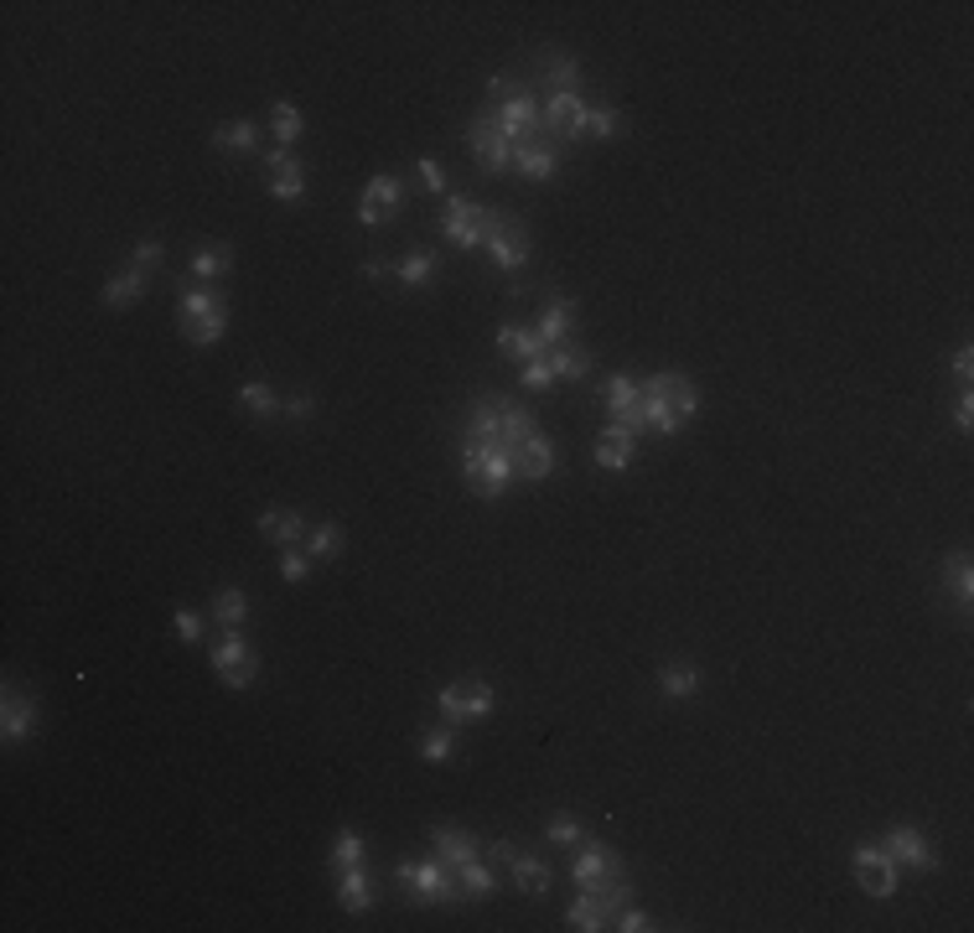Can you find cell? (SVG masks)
<instances>
[{
	"label": "cell",
	"instance_id": "11",
	"mask_svg": "<svg viewBox=\"0 0 974 933\" xmlns=\"http://www.w3.org/2000/svg\"><path fill=\"white\" fill-rule=\"evenodd\" d=\"M399 208H404V182H399L395 172H374L359 198V223L363 229H378L384 219H395Z\"/></svg>",
	"mask_w": 974,
	"mask_h": 933
},
{
	"label": "cell",
	"instance_id": "28",
	"mask_svg": "<svg viewBox=\"0 0 974 933\" xmlns=\"http://www.w3.org/2000/svg\"><path fill=\"white\" fill-rule=\"evenodd\" d=\"M508 882H514V893H524V897H544L555 876H550V866H544L539 855H524V851H518L514 861H508Z\"/></svg>",
	"mask_w": 974,
	"mask_h": 933
},
{
	"label": "cell",
	"instance_id": "49",
	"mask_svg": "<svg viewBox=\"0 0 974 933\" xmlns=\"http://www.w3.org/2000/svg\"><path fill=\"white\" fill-rule=\"evenodd\" d=\"M312 416H317V395H291V399H285V420L306 425Z\"/></svg>",
	"mask_w": 974,
	"mask_h": 933
},
{
	"label": "cell",
	"instance_id": "45",
	"mask_svg": "<svg viewBox=\"0 0 974 933\" xmlns=\"http://www.w3.org/2000/svg\"><path fill=\"white\" fill-rule=\"evenodd\" d=\"M161 259H166V249H161V238H140V244H136V255H130V270H140V276H156V270H161Z\"/></svg>",
	"mask_w": 974,
	"mask_h": 933
},
{
	"label": "cell",
	"instance_id": "51",
	"mask_svg": "<svg viewBox=\"0 0 974 933\" xmlns=\"http://www.w3.org/2000/svg\"><path fill=\"white\" fill-rule=\"evenodd\" d=\"M363 276H368V280H384V276H395V265H389L384 255H368V259H363Z\"/></svg>",
	"mask_w": 974,
	"mask_h": 933
},
{
	"label": "cell",
	"instance_id": "10",
	"mask_svg": "<svg viewBox=\"0 0 974 933\" xmlns=\"http://www.w3.org/2000/svg\"><path fill=\"white\" fill-rule=\"evenodd\" d=\"M850 876L860 882V893L866 897H892L896 882H902V866H896L881 845H860V851L850 855Z\"/></svg>",
	"mask_w": 974,
	"mask_h": 933
},
{
	"label": "cell",
	"instance_id": "5",
	"mask_svg": "<svg viewBox=\"0 0 974 933\" xmlns=\"http://www.w3.org/2000/svg\"><path fill=\"white\" fill-rule=\"evenodd\" d=\"M493 705H497L493 685L478 679V675H461L457 685H446V690L436 696V711L446 715V726H472V721H488Z\"/></svg>",
	"mask_w": 974,
	"mask_h": 933
},
{
	"label": "cell",
	"instance_id": "1",
	"mask_svg": "<svg viewBox=\"0 0 974 933\" xmlns=\"http://www.w3.org/2000/svg\"><path fill=\"white\" fill-rule=\"evenodd\" d=\"M529 436H539V420L514 395H478L461 420V482L478 498H503L518 477V457Z\"/></svg>",
	"mask_w": 974,
	"mask_h": 933
},
{
	"label": "cell",
	"instance_id": "36",
	"mask_svg": "<svg viewBox=\"0 0 974 933\" xmlns=\"http://www.w3.org/2000/svg\"><path fill=\"white\" fill-rule=\"evenodd\" d=\"M420 762H431V768H446V762H457V726H431V732L420 736Z\"/></svg>",
	"mask_w": 974,
	"mask_h": 933
},
{
	"label": "cell",
	"instance_id": "48",
	"mask_svg": "<svg viewBox=\"0 0 974 933\" xmlns=\"http://www.w3.org/2000/svg\"><path fill=\"white\" fill-rule=\"evenodd\" d=\"M612 929H622V933H648V929H658V923L643 913V908H633V902H627V908L612 918Z\"/></svg>",
	"mask_w": 974,
	"mask_h": 933
},
{
	"label": "cell",
	"instance_id": "9",
	"mask_svg": "<svg viewBox=\"0 0 974 933\" xmlns=\"http://www.w3.org/2000/svg\"><path fill=\"white\" fill-rule=\"evenodd\" d=\"M601 405H607V425H622V431H633V436L648 431V420H643V378L612 374L601 384Z\"/></svg>",
	"mask_w": 974,
	"mask_h": 933
},
{
	"label": "cell",
	"instance_id": "33",
	"mask_svg": "<svg viewBox=\"0 0 974 933\" xmlns=\"http://www.w3.org/2000/svg\"><path fill=\"white\" fill-rule=\"evenodd\" d=\"M550 473H555V441L539 431V436H529L524 457H518V477H524V482H544Z\"/></svg>",
	"mask_w": 974,
	"mask_h": 933
},
{
	"label": "cell",
	"instance_id": "14",
	"mask_svg": "<svg viewBox=\"0 0 974 933\" xmlns=\"http://www.w3.org/2000/svg\"><path fill=\"white\" fill-rule=\"evenodd\" d=\"M881 851L892 855L896 866H913V872H938V851L928 845V835L917 825H892L881 835Z\"/></svg>",
	"mask_w": 974,
	"mask_h": 933
},
{
	"label": "cell",
	"instance_id": "17",
	"mask_svg": "<svg viewBox=\"0 0 974 933\" xmlns=\"http://www.w3.org/2000/svg\"><path fill=\"white\" fill-rule=\"evenodd\" d=\"M560 156H565V151H560L550 136H529V140H518V145H514V166L529 182H550V177H555Z\"/></svg>",
	"mask_w": 974,
	"mask_h": 933
},
{
	"label": "cell",
	"instance_id": "20",
	"mask_svg": "<svg viewBox=\"0 0 974 933\" xmlns=\"http://www.w3.org/2000/svg\"><path fill=\"white\" fill-rule=\"evenodd\" d=\"M576 317H580L576 301L555 296L550 306H544V317L535 322V338L544 342V348H560V342H571V333H576Z\"/></svg>",
	"mask_w": 974,
	"mask_h": 933
},
{
	"label": "cell",
	"instance_id": "52",
	"mask_svg": "<svg viewBox=\"0 0 974 933\" xmlns=\"http://www.w3.org/2000/svg\"><path fill=\"white\" fill-rule=\"evenodd\" d=\"M954 378H959V384H970V378H974V353H970V348H959V353H954Z\"/></svg>",
	"mask_w": 974,
	"mask_h": 933
},
{
	"label": "cell",
	"instance_id": "13",
	"mask_svg": "<svg viewBox=\"0 0 974 933\" xmlns=\"http://www.w3.org/2000/svg\"><path fill=\"white\" fill-rule=\"evenodd\" d=\"M37 726H42L37 696H26L21 685H5V696H0V736H5V747L37 736Z\"/></svg>",
	"mask_w": 974,
	"mask_h": 933
},
{
	"label": "cell",
	"instance_id": "27",
	"mask_svg": "<svg viewBox=\"0 0 974 933\" xmlns=\"http://www.w3.org/2000/svg\"><path fill=\"white\" fill-rule=\"evenodd\" d=\"M145 291H151V276H140V270H120V276H109V280H104L99 301H104V306H109V312H125V306H136V301H145Z\"/></svg>",
	"mask_w": 974,
	"mask_h": 933
},
{
	"label": "cell",
	"instance_id": "15",
	"mask_svg": "<svg viewBox=\"0 0 974 933\" xmlns=\"http://www.w3.org/2000/svg\"><path fill=\"white\" fill-rule=\"evenodd\" d=\"M529 68H535V79L544 83V94L580 89V62H576V53H565V47H535V53H529Z\"/></svg>",
	"mask_w": 974,
	"mask_h": 933
},
{
	"label": "cell",
	"instance_id": "41",
	"mask_svg": "<svg viewBox=\"0 0 974 933\" xmlns=\"http://www.w3.org/2000/svg\"><path fill=\"white\" fill-rule=\"evenodd\" d=\"M172 628H177V638L187 649H198L202 638H208V617H202L198 607H177V613H172Z\"/></svg>",
	"mask_w": 974,
	"mask_h": 933
},
{
	"label": "cell",
	"instance_id": "44",
	"mask_svg": "<svg viewBox=\"0 0 974 933\" xmlns=\"http://www.w3.org/2000/svg\"><path fill=\"white\" fill-rule=\"evenodd\" d=\"M518 384H524L529 395H544V389H555V369H550V358H535V363H518Z\"/></svg>",
	"mask_w": 974,
	"mask_h": 933
},
{
	"label": "cell",
	"instance_id": "25",
	"mask_svg": "<svg viewBox=\"0 0 974 933\" xmlns=\"http://www.w3.org/2000/svg\"><path fill=\"white\" fill-rule=\"evenodd\" d=\"M208 617L219 622L223 633H244V622H249V596L239 586H219L213 602H208Z\"/></svg>",
	"mask_w": 974,
	"mask_h": 933
},
{
	"label": "cell",
	"instance_id": "31",
	"mask_svg": "<svg viewBox=\"0 0 974 933\" xmlns=\"http://www.w3.org/2000/svg\"><path fill=\"white\" fill-rule=\"evenodd\" d=\"M617 140L622 136V115H617L612 104H586L576 115V140Z\"/></svg>",
	"mask_w": 974,
	"mask_h": 933
},
{
	"label": "cell",
	"instance_id": "42",
	"mask_svg": "<svg viewBox=\"0 0 974 933\" xmlns=\"http://www.w3.org/2000/svg\"><path fill=\"white\" fill-rule=\"evenodd\" d=\"M544 840H550V845H560V851H571V845H580V840H586V825H580V819H571V815H555L550 825H544Z\"/></svg>",
	"mask_w": 974,
	"mask_h": 933
},
{
	"label": "cell",
	"instance_id": "30",
	"mask_svg": "<svg viewBox=\"0 0 974 933\" xmlns=\"http://www.w3.org/2000/svg\"><path fill=\"white\" fill-rule=\"evenodd\" d=\"M234 270V249L228 244H198L192 259H187V276L192 280H223Z\"/></svg>",
	"mask_w": 974,
	"mask_h": 933
},
{
	"label": "cell",
	"instance_id": "2",
	"mask_svg": "<svg viewBox=\"0 0 974 933\" xmlns=\"http://www.w3.org/2000/svg\"><path fill=\"white\" fill-rule=\"evenodd\" d=\"M503 208H482V202L461 198V193H446V208H441V234L451 238L457 249H488V238L503 229Z\"/></svg>",
	"mask_w": 974,
	"mask_h": 933
},
{
	"label": "cell",
	"instance_id": "4",
	"mask_svg": "<svg viewBox=\"0 0 974 933\" xmlns=\"http://www.w3.org/2000/svg\"><path fill=\"white\" fill-rule=\"evenodd\" d=\"M395 882H399V893L410 897V902H467V897H461L457 872H451L441 855H436V861H399Z\"/></svg>",
	"mask_w": 974,
	"mask_h": 933
},
{
	"label": "cell",
	"instance_id": "23",
	"mask_svg": "<svg viewBox=\"0 0 974 933\" xmlns=\"http://www.w3.org/2000/svg\"><path fill=\"white\" fill-rule=\"evenodd\" d=\"M565 923L576 933H597V929H612V908L601 902V893H576L565 902Z\"/></svg>",
	"mask_w": 974,
	"mask_h": 933
},
{
	"label": "cell",
	"instance_id": "16",
	"mask_svg": "<svg viewBox=\"0 0 974 933\" xmlns=\"http://www.w3.org/2000/svg\"><path fill=\"white\" fill-rule=\"evenodd\" d=\"M529 255H535V238H529V229H524V223L508 213V219H503V229L488 238V259H493L497 270H508V276H514V270H524V265H529Z\"/></svg>",
	"mask_w": 974,
	"mask_h": 933
},
{
	"label": "cell",
	"instance_id": "40",
	"mask_svg": "<svg viewBox=\"0 0 974 933\" xmlns=\"http://www.w3.org/2000/svg\"><path fill=\"white\" fill-rule=\"evenodd\" d=\"M431 276H436V255H431V249H410V255L395 265L399 285H425Z\"/></svg>",
	"mask_w": 974,
	"mask_h": 933
},
{
	"label": "cell",
	"instance_id": "37",
	"mask_svg": "<svg viewBox=\"0 0 974 933\" xmlns=\"http://www.w3.org/2000/svg\"><path fill=\"white\" fill-rule=\"evenodd\" d=\"M544 358H550V369H555V384H560V378H571V384H576V378L591 374V353H586L580 342H560V348H550Z\"/></svg>",
	"mask_w": 974,
	"mask_h": 933
},
{
	"label": "cell",
	"instance_id": "7",
	"mask_svg": "<svg viewBox=\"0 0 974 933\" xmlns=\"http://www.w3.org/2000/svg\"><path fill=\"white\" fill-rule=\"evenodd\" d=\"M617 876H627V866H622V855L612 851V845H601V840H580L576 845V861H571V882H576L580 893H601V887H612Z\"/></svg>",
	"mask_w": 974,
	"mask_h": 933
},
{
	"label": "cell",
	"instance_id": "53",
	"mask_svg": "<svg viewBox=\"0 0 974 933\" xmlns=\"http://www.w3.org/2000/svg\"><path fill=\"white\" fill-rule=\"evenodd\" d=\"M488 855H493V861H503V866H508V861H514V855H518V845H514V840H493V845H488Z\"/></svg>",
	"mask_w": 974,
	"mask_h": 933
},
{
	"label": "cell",
	"instance_id": "21",
	"mask_svg": "<svg viewBox=\"0 0 974 933\" xmlns=\"http://www.w3.org/2000/svg\"><path fill=\"white\" fill-rule=\"evenodd\" d=\"M633 452H637L633 431H622V425H601V436H597V467H601V473H627V467H633Z\"/></svg>",
	"mask_w": 974,
	"mask_h": 933
},
{
	"label": "cell",
	"instance_id": "47",
	"mask_svg": "<svg viewBox=\"0 0 974 933\" xmlns=\"http://www.w3.org/2000/svg\"><path fill=\"white\" fill-rule=\"evenodd\" d=\"M415 177H420V187H425V193L446 198V172H441L436 156H420V161H415Z\"/></svg>",
	"mask_w": 974,
	"mask_h": 933
},
{
	"label": "cell",
	"instance_id": "12",
	"mask_svg": "<svg viewBox=\"0 0 974 933\" xmlns=\"http://www.w3.org/2000/svg\"><path fill=\"white\" fill-rule=\"evenodd\" d=\"M265 193L280 198V202H301V198H306V166L291 156V145L265 151Z\"/></svg>",
	"mask_w": 974,
	"mask_h": 933
},
{
	"label": "cell",
	"instance_id": "39",
	"mask_svg": "<svg viewBox=\"0 0 974 933\" xmlns=\"http://www.w3.org/2000/svg\"><path fill=\"white\" fill-rule=\"evenodd\" d=\"M363 851H368V840L359 830H338L332 840V851H327V866L332 872H348V866H363Z\"/></svg>",
	"mask_w": 974,
	"mask_h": 933
},
{
	"label": "cell",
	"instance_id": "6",
	"mask_svg": "<svg viewBox=\"0 0 974 933\" xmlns=\"http://www.w3.org/2000/svg\"><path fill=\"white\" fill-rule=\"evenodd\" d=\"M208 664H213V675L223 679V690H249L259 679V654L244 633H223L219 643L208 649Z\"/></svg>",
	"mask_w": 974,
	"mask_h": 933
},
{
	"label": "cell",
	"instance_id": "43",
	"mask_svg": "<svg viewBox=\"0 0 974 933\" xmlns=\"http://www.w3.org/2000/svg\"><path fill=\"white\" fill-rule=\"evenodd\" d=\"M270 136H275L280 145H291V140L301 136V109H296V104L280 100L275 109H270Z\"/></svg>",
	"mask_w": 974,
	"mask_h": 933
},
{
	"label": "cell",
	"instance_id": "34",
	"mask_svg": "<svg viewBox=\"0 0 974 933\" xmlns=\"http://www.w3.org/2000/svg\"><path fill=\"white\" fill-rule=\"evenodd\" d=\"M239 405H244V410H249L255 420H275L280 410H285V399H280L275 389L265 384V378H244V384H239Z\"/></svg>",
	"mask_w": 974,
	"mask_h": 933
},
{
	"label": "cell",
	"instance_id": "35",
	"mask_svg": "<svg viewBox=\"0 0 974 933\" xmlns=\"http://www.w3.org/2000/svg\"><path fill=\"white\" fill-rule=\"evenodd\" d=\"M457 882H461V897H467V902H488V897H497V872L482 861V855L461 866Z\"/></svg>",
	"mask_w": 974,
	"mask_h": 933
},
{
	"label": "cell",
	"instance_id": "18",
	"mask_svg": "<svg viewBox=\"0 0 974 933\" xmlns=\"http://www.w3.org/2000/svg\"><path fill=\"white\" fill-rule=\"evenodd\" d=\"M431 845H436V855L451 866V872H461L467 861H478L482 855V840L472 830H461V825H431Z\"/></svg>",
	"mask_w": 974,
	"mask_h": 933
},
{
	"label": "cell",
	"instance_id": "38",
	"mask_svg": "<svg viewBox=\"0 0 974 933\" xmlns=\"http://www.w3.org/2000/svg\"><path fill=\"white\" fill-rule=\"evenodd\" d=\"M306 556L312 560H338L342 556V524L321 518L317 529H306Z\"/></svg>",
	"mask_w": 974,
	"mask_h": 933
},
{
	"label": "cell",
	"instance_id": "46",
	"mask_svg": "<svg viewBox=\"0 0 974 933\" xmlns=\"http://www.w3.org/2000/svg\"><path fill=\"white\" fill-rule=\"evenodd\" d=\"M306 571H312V556H306V550H296V545H291V550H280V581L301 586V581H306Z\"/></svg>",
	"mask_w": 974,
	"mask_h": 933
},
{
	"label": "cell",
	"instance_id": "3",
	"mask_svg": "<svg viewBox=\"0 0 974 933\" xmlns=\"http://www.w3.org/2000/svg\"><path fill=\"white\" fill-rule=\"evenodd\" d=\"M177 322L192 348H213V342L228 333V296L219 291H181L177 296Z\"/></svg>",
	"mask_w": 974,
	"mask_h": 933
},
{
	"label": "cell",
	"instance_id": "8",
	"mask_svg": "<svg viewBox=\"0 0 974 933\" xmlns=\"http://www.w3.org/2000/svg\"><path fill=\"white\" fill-rule=\"evenodd\" d=\"M467 145H472V161H478L488 177L514 166V145L503 140V130H497V119H493V109H488V104H482L478 115L467 119Z\"/></svg>",
	"mask_w": 974,
	"mask_h": 933
},
{
	"label": "cell",
	"instance_id": "50",
	"mask_svg": "<svg viewBox=\"0 0 974 933\" xmlns=\"http://www.w3.org/2000/svg\"><path fill=\"white\" fill-rule=\"evenodd\" d=\"M954 431H964V436L974 431V395H970V389L954 399Z\"/></svg>",
	"mask_w": 974,
	"mask_h": 933
},
{
	"label": "cell",
	"instance_id": "22",
	"mask_svg": "<svg viewBox=\"0 0 974 933\" xmlns=\"http://www.w3.org/2000/svg\"><path fill=\"white\" fill-rule=\"evenodd\" d=\"M374 902H378V887H374V876L363 872V866L338 872V908H342V913H368Z\"/></svg>",
	"mask_w": 974,
	"mask_h": 933
},
{
	"label": "cell",
	"instance_id": "26",
	"mask_svg": "<svg viewBox=\"0 0 974 933\" xmlns=\"http://www.w3.org/2000/svg\"><path fill=\"white\" fill-rule=\"evenodd\" d=\"M658 690H664V696H674V700H690V696L705 690V669L690 664V658H674V664H664V669H658Z\"/></svg>",
	"mask_w": 974,
	"mask_h": 933
},
{
	"label": "cell",
	"instance_id": "19",
	"mask_svg": "<svg viewBox=\"0 0 974 933\" xmlns=\"http://www.w3.org/2000/svg\"><path fill=\"white\" fill-rule=\"evenodd\" d=\"M259 535L270 539L275 550H291V545L306 539V518H301V509H280V503H270V509H259Z\"/></svg>",
	"mask_w": 974,
	"mask_h": 933
},
{
	"label": "cell",
	"instance_id": "32",
	"mask_svg": "<svg viewBox=\"0 0 974 933\" xmlns=\"http://www.w3.org/2000/svg\"><path fill=\"white\" fill-rule=\"evenodd\" d=\"M213 145H219L223 156H249L259 145V125L255 119H223L219 130H213Z\"/></svg>",
	"mask_w": 974,
	"mask_h": 933
},
{
	"label": "cell",
	"instance_id": "24",
	"mask_svg": "<svg viewBox=\"0 0 974 933\" xmlns=\"http://www.w3.org/2000/svg\"><path fill=\"white\" fill-rule=\"evenodd\" d=\"M497 353L514 358V363H535V358H544L550 348L535 338V327H524V322H503V327H497Z\"/></svg>",
	"mask_w": 974,
	"mask_h": 933
},
{
	"label": "cell",
	"instance_id": "29",
	"mask_svg": "<svg viewBox=\"0 0 974 933\" xmlns=\"http://www.w3.org/2000/svg\"><path fill=\"white\" fill-rule=\"evenodd\" d=\"M938 581H943V592L959 602V613H970V602H974V565H970V556H964V550H954V556L943 560Z\"/></svg>",
	"mask_w": 974,
	"mask_h": 933
}]
</instances>
